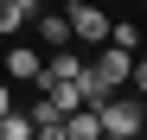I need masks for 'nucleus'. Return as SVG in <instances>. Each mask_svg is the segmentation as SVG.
Here are the masks:
<instances>
[{
	"mask_svg": "<svg viewBox=\"0 0 147 140\" xmlns=\"http://www.w3.org/2000/svg\"><path fill=\"white\" fill-rule=\"evenodd\" d=\"M96 121H102V134H128V140H141L147 108H141V102H128V96L115 89V96H102V102H96Z\"/></svg>",
	"mask_w": 147,
	"mask_h": 140,
	"instance_id": "nucleus-1",
	"label": "nucleus"
},
{
	"mask_svg": "<svg viewBox=\"0 0 147 140\" xmlns=\"http://www.w3.org/2000/svg\"><path fill=\"white\" fill-rule=\"evenodd\" d=\"M70 38H77V45H109V13L102 7H96V0H70Z\"/></svg>",
	"mask_w": 147,
	"mask_h": 140,
	"instance_id": "nucleus-2",
	"label": "nucleus"
},
{
	"mask_svg": "<svg viewBox=\"0 0 147 140\" xmlns=\"http://www.w3.org/2000/svg\"><path fill=\"white\" fill-rule=\"evenodd\" d=\"M77 77H83V57H77V51H45L38 89H58V83H77Z\"/></svg>",
	"mask_w": 147,
	"mask_h": 140,
	"instance_id": "nucleus-3",
	"label": "nucleus"
},
{
	"mask_svg": "<svg viewBox=\"0 0 147 140\" xmlns=\"http://www.w3.org/2000/svg\"><path fill=\"white\" fill-rule=\"evenodd\" d=\"M38 64H45V51L13 45V51H0V77H7V83H38Z\"/></svg>",
	"mask_w": 147,
	"mask_h": 140,
	"instance_id": "nucleus-4",
	"label": "nucleus"
},
{
	"mask_svg": "<svg viewBox=\"0 0 147 140\" xmlns=\"http://www.w3.org/2000/svg\"><path fill=\"white\" fill-rule=\"evenodd\" d=\"M70 89H77V102H83V108H96L102 96H115V83H109V77H102V70H96V64H83V77L70 83Z\"/></svg>",
	"mask_w": 147,
	"mask_h": 140,
	"instance_id": "nucleus-5",
	"label": "nucleus"
},
{
	"mask_svg": "<svg viewBox=\"0 0 147 140\" xmlns=\"http://www.w3.org/2000/svg\"><path fill=\"white\" fill-rule=\"evenodd\" d=\"M64 140H102L96 108H70V115H64Z\"/></svg>",
	"mask_w": 147,
	"mask_h": 140,
	"instance_id": "nucleus-6",
	"label": "nucleus"
},
{
	"mask_svg": "<svg viewBox=\"0 0 147 140\" xmlns=\"http://www.w3.org/2000/svg\"><path fill=\"white\" fill-rule=\"evenodd\" d=\"M96 70H102V77L121 89V83H128V70H134V51H115V45H109V51L96 57Z\"/></svg>",
	"mask_w": 147,
	"mask_h": 140,
	"instance_id": "nucleus-7",
	"label": "nucleus"
},
{
	"mask_svg": "<svg viewBox=\"0 0 147 140\" xmlns=\"http://www.w3.org/2000/svg\"><path fill=\"white\" fill-rule=\"evenodd\" d=\"M38 45L64 51V45H70V19H64V13H45V19H38Z\"/></svg>",
	"mask_w": 147,
	"mask_h": 140,
	"instance_id": "nucleus-8",
	"label": "nucleus"
},
{
	"mask_svg": "<svg viewBox=\"0 0 147 140\" xmlns=\"http://www.w3.org/2000/svg\"><path fill=\"white\" fill-rule=\"evenodd\" d=\"M109 45H115V51H134V45H141V26H134V19H109Z\"/></svg>",
	"mask_w": 147,
	"mask_h": 140,
	"instance_id": "nucleus-9",
	"label": "nucleus"
},
{
	"mask_svg": "<svg viewBox=\"0 0 147 140\" xmlns=\"http://www.w3.org/2000/svg\"><path fill=\"white\" fill-rule=\"evenodd\" d=\"M0 140H32V121H26V108L0 115Z\"/></svg>",
	"mask_w": 147,
	"mask_h": 140,
	"instance_id": "nucleus-10",
	"label": "nucleus"
},
{
	"mask_svg": "<svg viewBox=\"0 0 147 140\" xmlns=\"http://www.w3.org/2000/svg\"><path fill=\"white\" fill-rule=\"evenodd\" d=\"M128 83H134L141 96H147V57H134V70H128Z\"/></svg>",
	"mask_w": 147,
	"mask_h": 140,
	"instance_id": "nucleus-11",
	"label": "nucleus"
},
{
	"mask_svg": "<svg viewBox=\"0 0 147 140\" xmlns=\"http://www.w3.org/2000/svg\"><path fill=\"white\" fill-rule=\"evenodd\" d=\"M0 115H13V83L0 77Z\"/></svg>",
	"mask_w": 147,
	"mask_h": 140,
	"instance_id": "nucleus-12",
	"label": "nucleus"
},
{
	"mask_svg": "<svg viewBox=\"0 0 147 140\" xmlns=\"http://www.w3.org/2000/svg\"><path fill=\"white\" fill-rule=\"evenodd\" d=\"M102 140H128V134H102Z\"/></svg>",
	"mask_w": 147,
	"mask_h": 140,
	"instance_id": "nucleus-13",
	"label": "nucleus"
}]
</instances>
